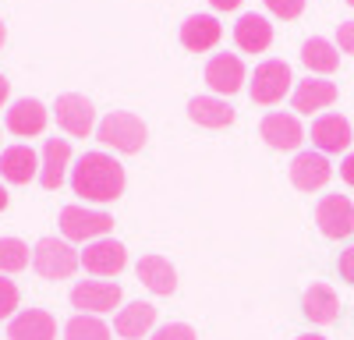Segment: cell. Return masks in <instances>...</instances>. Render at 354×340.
Segmentation results:
<instances>
[{
	"label": "cell",
	"instance_id": "7a4b0ae2",
	"mask_svg": "<svg viewBox=\"0 0 354 340\" xmlns=\"http://www.w3.org/2000/svg\"><path fill=\"white\" fill-rule=\"evenodd\" d=\"M96 138L103 146H110L113 153H142L145 138H149V128L138 113H128V110H113L96 124Z\"/></svg>",
	"mask_w": 354,
	"mask_h": 340
},
{
	"label": "cell",
	"instance_id": "8fae6325",
	"mask_svg": "<svg viewBox=\"0 0 354 340\" xmlns=\"http://www.w3.org/2000/svg\"><path fill=\"white\" fill-rule=\"evenodd\" d=\"M205 85L216 93V96H234L245 85V64L238 53H216L209 57L205 64Z\"/></svg>",
	"mask_w": 354,
	"mask_h": 340
},
{
	"label": "cell",
	"instance_id": "30bf717a",
	"mask_svg": "<svg viewBox=\"0 0 354 340\" xmlns=\"http://www.w3.org/2000/svg\"><path fill=\"white\" fill-rule=\"evenodd\" d=\"M354 142V128L344 113H322L312 121V146L326 156V153H347Z\"/></svg>",
	"mask_w": 354,
	"mask_h": 340
},
{
	"label": "cell",
	"instance_id": "836d02e7",
	"mask_svg": "<svg viewBox=\"0 0 354 340\" xmlns=\"http://www.w3.org/2000/svg\"><path fill=\"white\" fill-rule=\"evenodd\" d=\"M213 11H238L241 8V0H209Z\"/></svg>",
	"mask_w": 354,
	"mask_h": 340
},
{
	"label": "cell",
	"instance_id": "3957f363",
	"mask_svg": "<svg viewBox=\"0 0 354 340\" xmlns=\"http://www.w3.org/2000/svg\"><path fill=\"white\" fill-rule=\"evenodd\" d=\"M82 266V252H75L71 241L64 238H43L32 248V270L43 280H68Z\"/></svg>",
	"mask_w": 354,
	"mask_h": 340
},
{
	"label": "cell",
	"instance_id": "44dd1931",
	"mask_svg": "<svg viewBox=\"0 0 354 340\" xmlns=\"http://www.w3.org/2000/svg\"><path fill=\"white\" fill-rule=\"evenodd\" d=\"M135 270H138V280H142L153 294L167 298V294L177 291V270L170 266V259H163V255H142Z\"/></svg>",
	"mask_w": 354,
	"mask_h": 340
},
{
	"label": "cell",
	"instance_id": "52a82bcc",
	"mask_svg": "<svg viewBox=\"0 0 354 340\" xmlns=\"http://www.w3.org/2000/svg\"><path fill=\"white\" fill-rule=\"evenodd\" d=\"M53 117L71 138H88L96 131V106L78 93H64L53 103Z\"/></svg>",
	"mask_w": 354,
	"mask_h": 340
},
{
	"label": "cell",
	"instance_id": "603a6c76",
	"mask_svg": "<svg viewBox=\"0 0 354 340\" xmlns=\"http://www.w3.org/2000/svg\"><path fill=\"white\" fill-rule=\"evenodd\" d=\"M301 312H305L308 323L326 326L340 316V298H337L333 287H326V283H312V287L305 291V298H301Z\"/></svg>",
	"mask_w": 354,
	"mask_h": 340
},
{
	"label": "cell",
	"instance_id": "8992f818",
	"mask_svg": "<svg viewBox=\"0 0 354 340\" xmlns=\"http://www.w3.org/2000/svg\"><path fill=\"white\" fill-rule=\"evenodd\" d=\"M71 305L82 316H106L121 308V283L113 280H82L71 287Z\"/></svg>",
	"mask_w": 354,
	"mask_h": 340
},
{
	"label": "cell",
	"instance_id": "d6a6232c",
	"mask_svg": "<svg viewBox=\"0 0 354 340\" xmlns=\"http://www.w3.org/2000/svg\"><path fill=\"white\" fill-rule=\"evenodd\" d=\"M340 178H344V185H351V188H354V153H347V156H344V163H340Z\"/></svg>",
	"mask_w": 354,
	"mask_h": 340
},
{
	"label": "cell",
	"instance_id": "f35d334b",
	"mask_svg": "<svg viewBox=\"0 0 354 340\" xmlns=\"http://www.w3.org/2000/svg\"><path fill=\"white\" fill-rule=\"evenodd\" d=\"M347 4H351V8H354V0H347Z\"/></svg>",
	"mask_w": 354,
	"mask_h": 340
},
{
	"label": "cell",
	"instance_id": "d590c367",
	"mask_svg": "<svg viewBox=\"0 0 354 340\" xmlns=\"http://www.w3.org/2000/svg\"><path fill=\"white\" fill-rule=\"evenodd\" d=\"M4 209H8V188L0 185V213H4Z\"/></svg>",
	"mask_w": 354,
	"mask_h": 340
},
{
	"label": "cell",
	"instance_id": "f546056e",
	"mask_svg": "<svg viewBox=\"0 0 354 340\" xmlns=\"http://www.w3.org/2000/svg\"><path fill=\"white\" fill-rule=\"evenodd\" d=\"M149 340H198V333H195L188 323H167V326H160Z\"/></svg>",
	"mask_w": 354,
	"mask_h": 340
},
{
	"label": "cell",
	"instance_id": "4dcf8cb0",
	"mask_svg": "<svg viewBox=\"0 0 354 340\" xmlns=\"http://www.w3.org/2000/svg\"><path fill=\"white\" fill-rule=\"evenodd\" d=\"M337 50L340 53H354V21H340L337 25Z\"/></svg>",
	"mask_w": 354,
	"mask_h": 340
},
{
	"label": "cell",
	"instance_id": "ba28073f",
	"mask_svg": "<svg viewBox=\"0 0 354 340\" xmlns=\"http://www.w3.org/2000/svg\"><path fill=\"white\" fill-rule=\"evenodd\" d=\"M315 223H319V231L333 241L351 238L354 234V202L347 195H322L319 206H315Z\"/></svg>",
	"mask_w": 354,
	"mask_h": 340
},
{
	"label": "cell",
	"instance_id": "2e32d148",
	"mask_svg": "<svg viewBox=\"0 0 354 340\" xmlns=\"http://www.w3.org/2000/svg\"><path fill=\"white\" fill-rule=\"evenodd\" d=\"M0 178L8 185H28L32 178H39V156L32 146H8L0 153Z\"/></svg>",
	"mask_w": 354,
	"mask_h": 340
},
{
	"label": "cell",
	"instance_id": "8d00e7d4",
	"mask_svg": "<svg viewBox=\"0 0 354 340\" xmlns=\"http://www.w3.org/2000/svg\"><path fill=\"white\" fill-rule=\"evenodd\" d=\"M4 43H8V25L0 21V46H4Z\"/></svg>",
	"mask_w": 354,
	"mask_h": 340
},
{
	"label": "cell",
	"instance_id": "7402d4cb",
	"mask_svg": "<svg viewBox=\"0 0 354 340\" xmlns=\"http://www.w3.org/2000/svg\"><path fill=\"white\" fill-rule=\"evenodd\" d=\"M330 103H337V85L330 78H305L294 85V110L298 113H315V110H326Z\"/></svg>",
	"mask_w": 354,
	"mask_h": 340
},
{
	"label": "cell",
	"instance_id": "484cf974",
	"mask_svg": "<svg viewBox=\"0 0 354 340\" xmlns=\"http://www.w3.org/2000/svg\"><path fill=\"white\" fill-rule=\"evenodd\" d=\"M64 340H110V326L100 316H71L64 326Z\"/></svg>",
	"mask_w": 354,
	"mask_h": 340
},
{
	"label": "cell",
	"instance_id": "f1b7e54d",
	"mask_svg": "<svg viewBox=\"0 0 354 340\" xmlns=\"http://www.w3.org/2000/svg\"><path fill=\"white\" fill-rule=\"evenodd\" d=\"M262 4L273 18H283V21H294L305 11V0H262Z\"/></svg>",
	"mask_w": 354,
	"mask_h": 340
},
{
	"label": "cell",
	"instance_id": "4316f807",
	"mask_svg": "<svg viewBox=\"0 0 354 340\" xmlns=\"http://www.w3.org/2000/svg\"><path fill=\"white\" fill-rule=\"evenodd\" d=\"M28 245L25 241H18V238H0V273H21L25 266H28Z\"/></svg>",
	"mask_w": 354,
	"mask_h": 340
},
{
	"label": "cell",
	"instance_id": "4fadbf2b",
	"mask_svg": "<svg viewBox=\"0 0 354 340\" xmlns=\"http://www.w3.org/2000/svg\"><path fill=\"white\" fill-rule=\"evenodd\" d=\"M333 178V167L322 153H298L290 163V185L298 191H319Z\"/></svg>",
	"mask_w": 354,
	"mask_h": 340
},
{
	"label": "cell",
	"instance_id": "d4e9b609",
	"mask_svg": "<svg viewBox=\"0 0 354 340\" xmlns=\"http://www.w3.org/2000/svg\"><path fill=\"white\" fill-rule=\"evenodd\" d=\"M301 61H305V68L315 71V75H333V71L340 68V50H337V43H330V39L312 36V39L301 46Z\"/></svg>",
	"mask_w": 354,
	"mask_h": 340
},
{
	"label": "cell",
	"instance_id": "7c38bea8",
	"mask_svg": "<svg viewBox=\"0 0 354 340\" xmlns=\"http://www.w3.org/2000/svg\"><path fill=\"white\" fill-rule=\"evenodd\" d=\"M262 138H266V146H273V149H298L301 142H305V128L301 121L294 117V113H266L262 117Z\"/></svg>",
	"mask_w": 354,
	"mask_h": 340
},
{
	"label": "cell",
	"instance_id": "277c9868",
	"mask_svg": "<svg viewBox=\"0 0 354 340\" xmlns=\"http://www.w3.org/2000/svg\"><path fill=\"white\" fill-rule=\"evenodd\" d=\"M113 231V216L110 213H100V209H85V206H64L61 209V234L64 241H85L93 245L100 238H106Z\"/></svg>",
	"mask_w": 354,
	"mask_h": 340
},
{
	"label": "cell",
	"instance_id": "5bb4252c",
	"mask_svg": "<svg viewBox=\"0 0 354 340\" xmlns=\"http://www.w3.org/2000/svg\"><path fill=\"white\" fill-rule=\"evenodd\" d=\"M68 167H71V146L68 138H46L43 146V160H39V185L46 191H57L68 178Z\"/></svg>",
	"mask_w": 354,
	"mask_h": 340
},
{
	"label": "cell",
	"instance_id": "6da1fadb",
	"mask_svg": "<svg viewBox=\"0 0 354 340\" xmlns=\"http://www.w3.org/2000/svg\"><path fill=\"white\" fill-rule=\"evenodd\" d=\"M124 185H128L124 167L106 153H85L71 167V188L85 202H113V198L124 195Z\"/></svg>",
	"mask_w": 354,
	"mask_h": 340
},
{
	"label": "cell",
	"instance_id": "ffe728a7",
	"mask_svg": "<svg viewBox=\"0 0 354 340\" xmlns=\"http://www.w3.org/2000/svg\"><path fill=\"white\" fill-rule=\"evenodd\" d=\"M223 36V25L213 18V15H192L185 25H181V46L192 50V53H205L213 50Z\"/></svg>",
	"mask_w": 354,
	"mask_h": 340
},
{
	"label": "cell",
	"instance_id": "d6986e66",
	"mask_svg": "<svg viewBox=\"0 0 354 340\" xmlns=\"http://www.w3.org/2000/svg\"><path fill=\"white\" fill-rule=\"evenodd\" d=\"M234 43H238V50L245 53H266L273 43V25L270 18H262V15H241L238 25H234Z\"/></svg>",
	"mask_w": 354,
	"mask_h": 340
},
{
	"label": "cell",
	"instance_id": "ac0fdd59",
	"mask_svg": "<svg viewBox=\"0 0 354 340\" xmlns=\"http://www.w3.org/2000/svg\"><path fill=\"white\" fill-rule=\"evenodd\" d=\"M153 326H156V305H149V301H131V305H124L113 316V330H117V337H124V340L149 337Z\"/></svg>",
	"mask_w": 354,
	"mask_h": 340
},
{
	"label": "cell",
	"instance_id": "9c48e42d",
	"mask_svg": "<svg viewBox=\"0 0 354 340\" xmlns=\"http://www.w3.org/2000/svg\"><path fill=\"white\" fill-rule=\"evenodd\" d=\"M82 266H85V273H93V276H117L128 266V248L121 241H113V238H100L93 245H85Z\"/></svg>",
	"mask_w": 354,
	"mask_h": 340
},
{
	"label": "cell",
	"instance_id": "83f0119b",
	"mask_svg": "<svg viewBox=\"0 0 354 340\" xmlns=\"http://www.w3.org/2000/svg\"><path fill=\"white\" fill-rule=\"evenodd\" d=\"M18 316V287L15 280L0 273V319H15Z\"/></svg>",
	"mask_w": 354,
	"mask_h": 340
},
{
	"label": "cell",
	"instance_id": "5b68a950",
	"mask_svg": "<svg viewBox=\"0 0 354 340\" xmlns=\"http://www.w3.org/2000/svg\"><path fill=\"white\" fill-rule=\"evenodd\" d=\"M290 64L287 61H262L259 68H255V75H252V85H248V93H252V103H259V106H273V103H280L287 93H290Z\"/></svg>",
	"mask_w": 354,
	"mask_h": 340
},
{
	"label": "cell",
	"instance_id": "1f68e13d",
	"mask_svg": "<svg viewBox=\"0 0 354 340\" xmlns=\"http://www.w3.org/2000/svg\"><path fill=\"white\" fill-rule=\"evenodd\" d=\"M337 270H340V276H344L347 283H354V245H351L347 252H340V259H337Z\"/></svg>",
	"mask_w": 354,
	"mask_h": 340
},
{
	"label": "cell",
	"instance_id": "74e56055",
	"mask_svg": "<svg viewBox=\"0 0 354 340\" xmlns=\"http://www.w3.org/2000/svg\"><path fill=\"white\" fill-rule=\"evenodd\" d=\"M294 340H326V337H319V333H305V337H294Z\"/></svg>",
	"mask_w": 354,
	"mask_h": 340
},
{
	"label": "cell",
	"instance_id": "e575fe53",
	"mask_svg": "<svg viewBox=\"0 0 354 340\" xmlns=\"http://www.w3.org/2000/svg\"><path fill=\"white\" fill-rule=\"evenodd\" d=\"M8 96H11V82H8L4 75H0V106L8 103Z\"/></svg>",
	"mask_w": 354,
	"mask_h": 340
},
{
	"label": "cell",
	"instance_id": "9a60e30c",
	"mask_svg": "<svg viewBox=\"0 0 354 340\" xmlns=\"http://www.w3.org/2000/svg\"><path fill=\"white\" fill-rule=\"evenodd\" d=\"M8 340H57V319L46 308H21L8 323Z\"/></svg>",
	"mask_w": 354,
	"mask_h": 340
},
{
	"label": "cell",
	"instance_id": "e0dca14e",
	"mask_svg": "<svg viewBox=\"0 0 354 340\" xmlns=\"http://www.w3.org/2000/svg\"><path fill=\"white\" fill-rule=\"evenodd\" d=\"M46 117H50V110L39 100L25 96V100L11 103V110H8V131L18 138H36L46 131Z\"/></svg>",
	"mask_w": 354,
	"mask_h": 340
},
{
	"label": "cell",
	"instance_id": "cb8c5ba5",
	"mask_svg": "<svg viewBox=\"0 0 354 340\" xmlns=\"http://www.w3.org/2000/svg\"><path fill=\"white\" fill-rule=\"evenodd\" d=\"M188 117L198 128H227L234 124V106L220 96H195L188 100Z\"/></svg>",
	"mask_w": 354,
	"mask_h": 340
}]
</instances>
